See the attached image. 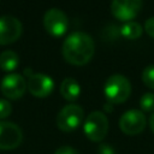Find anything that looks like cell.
<instances>
[{
	"mask_svg": "<svg viewBox=\"0 0 154 154\" xmlns=\"http://www.w3.org/2000/svg\"><path fill=\"white\" fill-rule=\"evenodd\" d=\"M83 131L91 142H101L108 131V119L101 111L90 112L83 124Z\"/></svg>",
	"mask_w": 154,
	"mask_h": 154,
	"instance_id": "3",
	"label": "cell"
},
{
	"mask_svg": "<svg viewBox=\"0 0 154 154\" xmlns=\"http://www.w3.org/2000/svg\"><path fill=\"white\" fill-rule=\"evenodd\" d=\"M23 141L20 128L11 122H0V150H12L19 147Z\"/></svg>",
	"mask_w": 154,
	"mask_h": 154,
	"instance_id": "7",
	"label": "cell"
},
{
	"mask_svg": "<svg viewBox=\"0 0 154 154\" xmlns=\"http://www.w3.org/2000/svg\"><path fill=\"white\" fill-rule=\"evenodd\" d=\"M26 88L31 95L36 97H46L54 89L53 79L45 73H32L28 77Z\"/></svg>",
	"mask_w": 154,
	"mask_h": 154,
	"instance_id": "11",
	"label": "cell"
},
{
	"mask_svg": "<svg viewBox=\"0 0 154 154\" xmlns=\"http://www.w3.org/2000/svg\"><path fill=\"white\" fill-rule=\"evenodd\" d=\"M142 8V0H112L111 12L122 22H130Z\"/></svg>",
	"mask_w": 154,
	"mask_h": 154,
	"instance_id": "8",
	"label": "cell"
},
{
	"mask_svg": "<svg viewBox=\"0 0 154 154\" xmlns=\"http://www.w3.org/2000/svg\"><path fill=\"white\" fill-rule=\"evenodd\" d=\"M67 16L59 8H49L43 16V26L46 31L55 37L63 36L67 30Z\"/></svg>",
	"mask_w": 154,
	"mask_h": 154,
	"instance_id": "6",
	"label": "cell"
},
{
	"mask_svg": "<svg viewBox=\"0 0 154 154\" xmlns=\"http://www.w3.org/2000/svg\"><path fill=\"white\" fill-rule=\"evenodd\" d=\"M11 112H12L11 103L5 99H0V119L7 118L11 114Z\"/></svg>",
	"mask_w": 154,
	"mask_h": 154,
	"instance_id": "17",
	"label": "cell"
},
{
	"mask_svg": "<svg viewBox=\"0 0 154 154\" xmlns=\"http://www.w3.org/2000/svg\"><path fill=\"white\" fill-rule=\"evenodd\" d=\"M149 126H150V130L154 132V112L152 113V116L149 118Z\"/></svg>",
	"mask_w": 154,
	"mask_h": 154,
	"instance_id": "22",
	"label": "cell"
},
{
	"mask_svg": "<svg viewBox=\"0 0 154 154\" xmlns=\"http://www.w3.org/2000/svg\"><path fill=\"white\" fill-rule=\"evenodd\" d=\"M60 94L67 101H75L81 94V87L75 78L67 77L60 84Z\"/></svg>",
	"mask_w": 154,
	"mask_h": 154,
	"instance_id": "12",
	"label": "cell"
},
{
	"mask_svg": "<svg viewBox=\"0 0 154 154\" xmlns=\"http://www.w3.org/2000/svg\"><path fill=\"white\" fill-rule=\"evenodd\" d=\"M120 32L128 40H136V38L141 37V35L143 32V28H142V25L140 23L130 20V22H126V23H124L122 25Z\"/></svg>",
	"mask_w": 154,
	"mask_h": 154,
	"instance_id": "14",
	"label": "cell"
},
{
	"mask_svg": "<svg viewBox=\"0 0 154 154\" xmlns=\"http://www.w3.org/2000/svg\"><path fill=\"white\" fill-rule=\"evenodd\" d=\"M142 81L148 88L154 89V65H148L144 67L142 71Z\"/></svg>",
	"mask_w": 154,
	"mask_h": 154,
	"instance_id": "16",
	"label": "cell"
},
{
	"mask_svg": "<svg viewBox=\"0 0 154 154\" xmlns=\"http://www.w3.org/2000/svg\"><path fill=\"white\" fill-rule=\"evenodd\" d=\"M103 93L108 102L112 105H118L125 102L130 94H131V84L130 81L119 73L112 75L107 78L105 87H103Z\"/></svg>",
	"mask_w": 154,
	"mask_h": 154,
	"instance_id": "2",
	"label": "cell"
},
{
	"mask_svg": "<svg viewBox=\"0 0 154 154\" xmlns=\"http://www.w3.org/2000/svg\"><path fill=\"white\" fill-rule=\"evenodd\" d=\"M147 124L146 116L140 109H129L122 114L119 119V128L122 132L129 136L141 134Z\"/></svg>",
	"mask_w": 154,
	"mask_h": 154,
	"instance_id": "5",
	"label": "cell"
},
{
	"mask_svg": "<svg viewBox=\"0 0 154 154\" xmlns=\"http://www.w3.org/2000/svg\"><path fill=\"white\" fill-rule=\"evenodd\" d=\"M97 154H116V150L111 144L102 143L97 148Z\"/></svg>",
	"mask_w": 154,
	"mask_h": 154,
	"instance_id": "18",
	"label": "cell"
},
{
	"mask_svg": "<svg viewBox=\"0 0 154 154\" xmlns=\"http://www.w3.org/2000/svg\"><path fill=\"white\" fill-rule=\"evenodd\" d=\"M84 118V111L76 103L64 106L57 116V126L64 132H71L76 130Z\"/></svg>",
	"mask_w": 154,
	"mask_h": 154,
	"instance_id": "4",
	"label": "cell"
},
{
	"mask_svg": "<svg viewBox=\"0 0 154 154\" xmlns=\"http://www.w3.org/2000/svg\"><path fill=\"white\" fill-rule=\"evenodd\" d=\"M54 154H79L73 147H70V146H63L60 148H58Z\"/></svg>",
	"mask_w": 154,
	"mask_h": 154,
	"instance_id": "20",
	"label": "cell"
},
{
	"mask_svg": "<svg viewBox=\"0 0 154 154\" xmlns=\"http://www.w3.org/2000/svg\"><path fill=\"white\" fill-rule=\"evenodd\" d=\"M0 88L5 97L17 100L24 95L26 90V81L19 73H10L2 78Z\"/></svg>",
	"mask_w": 154,
	"mask_h": 154,
	"instance_id": "9",
	"label": "cell"
},
{
	"mask_svg": "<svg viewBox=\"0 0 154 154\" xmlns=\"http://www.w3.org/2000/svg\"><path fill=\"white\" fill-rule=\"evenodd\" d=\"M103 109H105L106 112H112V111H113V105H112L111 102H107V103L103 105Z\"/></svg>",
	"mask_w": 154,
	"mask_h": 154,
	"instance_id": "21",
	"label": "cell"
},
{
	"mask_svg": "<svg viewBox=\"0 0 154 154\" xmlns=\"http://www.w3.org/2000/svg\"><path fill=\"white\" fill-rule=\"evenodd\" d=\"M19 64L18 54L13 51H4L0 54V69L2 71L11 72L17 69Z\"/></svg>",
	"mask_w": 154,
	"mask_h": 154,
	"instance_id": "13",
	"label": "cell"
},
{
	"mask_svg": "<svg viewBox=\"0 0 154 154\" xmlns=\"http://www.w3.org/2000/svg\"><path fill=\"white\" fill-rule=\"evenodd\" d=\"M22 23L13 16L0 17V45H10L16 42L22 35Z\"/></svg>",
	"mask_w": 154,
	"mask_h": 154,
	"instance_id": "10",
	"label": "cell"
},
{
	"mask_svg": "<svg viewBox=\"0 0 154 154\" xmlns=\"http://www.w3.org/2000/svg\"><path fill=\"white\" fill-rule=\"evenodd\" d=\"M144 31L150 37L154 38V17H150V18H148L146 20V23H144Z\"/></svg>",
	"mask_w": 154,
	"mask_h": 154,
	"instance_id": "19",
	"label": "cell"
},
{
	"mask_svg": "<svg viewBox=\"0 0 154 154\" xmlns=\"http://www.w3.org/2000/svg\"><path fill=\"white\" fill-rule=\"evenodd\" d=\"M140 106L142 112H154V94L146 93L140 100Z\"/></svg>",
	"mask_w": 154,
	"mask_h": 154,
	"instance_id": "15",
	"label": "cell"
},
{
	"mask_svg": "<svg viewBox=\"0 0 154 154\" xmlns=\"http://www.w3.org/2000/svg\"><path fill=\"white\" fill-rule=\"evenodd\" d=\"M61 53L65 59L71 65L83 66L89 63L95 53V43L90 35L76 31L70 34L63 42Z\"/></svg>",
	"mask_w": 154,
	"mask_h": 154,
	"instance_id": "1",
	"label": "cell"
}]
</instances>
